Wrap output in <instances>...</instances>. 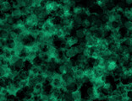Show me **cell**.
<instances>
[{
  "mask_svg": "<svg viewBox=\"0 0 132 101\" xmlns=\"http://www.w3.org/2000/svg\"><path fill=\"white\" fill-rule=\"evenodd\" d=\"M12 9H13L12 4H10L8 0L1 3V12L2 13H8L9 11H12Z\"/></svg>",
  "mask_w": 132,
  "mask_h": 101,
  "instance_id": "obj_1",
  "label": "cell"
},
{
  "mask_svg": "<svg viewBox=\"0 0 132 101\" xmlns=\"http://www.w3.org/2000/svg\"><path fill=\"white\" fill-rule=\"evenodd\" d=\"M21 14H22V17H26L27 15H29L30 13V9L28 7H22L21 9Z\"/></svg>",
  "mask_w": 132,
  "mask_h": 101,
  "instance_id": "obj_20",
  "label": "cell"
},
{
  "mask_svg": "<svg viewBox=\"0 0 132 101\" xmlns=\"http://www.w3.org/2000/svg\"><path fill=\"white\" fill-rule=\"evenodd\" d=\"M78 44L79 45H80L81 46H83V47H86V40L84 39H79V41H78Z\"/></svg>",
  "mask_w": 132,
  "mask_h": 101,
  "instance_id": "obj_25",
  "label": "cell"
},
{
  "mask_svg": "<svg viewBox=\"0 0 132 101\" xmlns=\"http://www.w3.org/2000/svg\"><path fill=\"white\" fill-rule=\"evenodd\" d=\"M57 72L58 73H60L61 75H63L64 74V73H67V69H66V67H64L63 64H60L58 65V67H57Z\"/></svg>",
  "mask_w": 132,
  "mask_h": 101,
  "instance_id": "obj_17",
  "label": "cell"
},
{
  "mask_svg": "<svg viewBox=\"0 0 132 101\" xmlns=\"http://www.w3.org/2000/svg\"><path fill=\"white\" fill-rule=\"evenodd\" d=\"M20 56L18 55V54H16V53H15V52H14V50H12V54H11V56H10V57H9V65L14 64V63L20 59Z\"/></svg>",
  "mask_w": 132,
  "mask_h": 101,
  "instance_id": "obj_8",
  "label": "cell"
},
{
  "mask_svg": "<svg viewBox=\"0 0 132 101\" xmlns=\"http://www.w3.org/2000/svg\"><path fill=\"white\" fill-rule=\"evenodd\" d=\"M66 88H67V91H70V92H74V91L76 90L78 88V86L75 83H66Z\"/></svg>",
  "mask_w": 132,
  "mask_h": 101,
  "instance_id": "obj_12",
  "label": "cell"
},
{
  "mask_svg": "<svg viewBox=\"0 0 132 101\" xmlns=\"http://www.w3.org/2000/svg\"><path fill=\"white\" fill-rule=\"evenodd\" d=\"M74 48H75V50L76 53H77V55H78V54H81V53H83V50H84V49H85V47L81 46V45H79V44L74 45Z\"/></svg>",
  "mask_w": 132,
  "mask_h": 101,
  "instance_id": "obj_21",
  "label": "cell"
},
{
  "mask_svg": "<svg viewBox=\"0 0 132 101\" xmlns=\"http://www.w3.org/2000/svg\"><path fill=\"white\" fill-rule=\"evenodd\" d=\"M20 77L21 79H28L29 78V73L27 70H20Z\"/></svg>",
  "mask_w": 132,
  "mask_h": 101,
  "instance_id": "obj_18",
  "label": "cell"
},
{
  "mask_svg": "<svg viewBox=\"0 0 132 101\" xmlns=\"http://www.w3.org/2000/svg\"><path fill=\"white\" fill-rule=\"evenodd\" d=\"M63 83H64V82H63V76H62V78H53V82L51 83V85H52L53 88H60L63 85Z\"/></svg>",
  "mask_w": 132,
  "mask_h": 101,
  "instance_id": "obj_2",
  "label": "cell"
},
{
  "mask_svg": "<svg viewBox=\"0 0 132 101\" xmlns=\"http://www.w3.org/2000/svg\"><path fill=\"white\" fill-rule=\"evenodd\" d=\"M127 93H128V96H129V99H132V90L127 91Z\"/></svg>",
  "mask_w": 132,
  "mask_h": 101,
  "instance_id": "obj_28",
  "label": "cell"
},
{
  "mask_svg": "<svg viewBox=\"0 0 132 101\" xmlns=\"http://www.w3.org/2000/svg\"><path fill=\"white\" fill-rule=\"evenodd\" d=\"M84 76H85V72H84L83 69H80V68H78L77 70L75 71V73H74L75 78H81Z\"/></svg>",
  "mask_w": 132,
  "mask_h": 101,
  "instance_id": "obj_13",
  "label": "cell"
},
{
  "mask_svg": "<svg viewBox=\"0 0 132 101\" xmlns=\"http://www.w3.org/2000/svg\"><path fill=\"white\" fill-rule=\"evenodd\" d=\"M75 2H80V0H75Z\"/></svg>",
  "mask_w": 132,
  "mask_h": 101,
  "instance_id": "obj_30",
  "label": "cell"
},
{
  "mask_svg": "<svg viewBox=\"0 0 132 101\" xmlns=\"http://www.w3.org/2000/svg\"><path fill=\"white\" fill-rule=\"evenodd\" d=\"M24 46H25V43L23 42H19V43H16V45L15 47L14 48V52L16 53L18 55H21V53L23 52V49H24Z\"/></svg>",
  "mask_w": 132,
  "mask_h": 101,
  "instance_id": "obj_7",
  "label": "cell"
},
{
  "mask_svg": "<svg viewBox=\"0 0 132 101\" xmlns=\"http://www.w3.org/2000/svg\"><path fill=\"white\" fill-rule=\"evenodd\" d=\"M65 55H66V57H69V58H73V57H75L76 55H77V53H76L75 52V48H74V46H72L71 48H69V49H67L65 50Z\"/></svg>",
  "mask_w": 132,
  "mask_h": 101,
  "instance_id": "obj_11",
  "label": "cell"
},
{
  "mask_svg": "<svg viewBox=\"0 0 132 101\" xmlns=\"http://www.w3.org/2000/svg\"><path fill=\"white\" fill-rule=\"evenodd\" d=\"M91 25V23L90 20L87 19V18H86V19H84L83 23H82V26L84 28H89Z\"/></svg>",
  "mask_w": 132,
  "mask_h": 101,
  "instance_id": "obj_23",
  "label": "cell"
},
{
  "mask_svg": "<svg viewBox=\"0 0 132 101\" xmlns=\"http://www.w3.org/2000/svg\"><path fill=\"white\" fill-rule=\"evenodd\" d=\"M108 48L111 50L112 52H116L117 50H118V46H117V45H116L115 44H114V43H112V44H109V45H108Z\"/></svg>",
  "mask_w": 132,
  "mask_h": 101,
  "instance_id": "obj_22",
  "label": "cell"
},
{
  "mask_svg": "<svg viewBox=\"0 0 132 101\" xmlns=\"http://www.w3.org/2000/svg\"><path fill=\"white\" fill-rule=\"evenodd\" d=\"M124 3L127 5H131L132 4V0H124Z\"/></svg>",
  "mask_w": 132,
  "mask_h": 101,
  "instance_id": "obj_29",
  "label": "cell"
},
{
  "mask_svg": "<svg viewBox=\"0 0 132 101\" xmlns=\"http://www.w3.org/2000/svg\"><path fill=\"white\" fill-rule=\"evenodd\" d=\"M47 30V31L49 32L50 34H52V35H54L55 32H56V29H55L54 25H52V26H50L47 30Z\"/></svg>",
  "mask_w": 132,
  "mask_h": 101,
  "instance_id": "obj_24",
  "label": "cell"
},
{
  "mask_svg": "<svg viewBox=\"0 0 132 101\" xmlns=\"http://www.w3.org/2000/svg\"><path fill=\"white\" fill-rule=\"evenodd\" d=\"M63 79L66 83H75V78L73 75L70 74V73H64L63 74Z\"/></svg>",
  "mask_w": 132,
  "mask_h": 101,
  "instance_id": "obj_5",
  "label": "cell"
},
{
  "mask_svg": "<svg viewBox=\"0 0 132 101\" xmlns=\"http://www.w3.org/2000/svg\"><path fill=\"white\" fill-rule=\"evenodd\" d=\"M97 29H99V28L96 26V25H95V24H91L90 27H89V30H91V32H94V31H96V30Z\"/></svg>",
  "mask_w": 132,
  "mask_h": 101,
  "instance_id": "obj_27",
  "label": "cell"
},
{
  "mask_svg": "<svg viewBox=\"0 0 132 101\" xmlns=\"http://www.w3.org/2000/svg\"><path fill=\"white\" fill-rule=\"evenodd\" d=\"M72 98L73 100H82V92L80 88H77L72 92Z\"/></svg>",
  "mask_w": 132,
  "mask_h": 101,
  "instance_id": "obj_6",
  "label": "cell"
},
{
  "mask_svg": "<svg viewBox=\"0 0 132 101\" xmlns=\"http://www.w3.org/2000/svg\"><path fill=\"white\" fill-rule=\"evenodd\" d=\"M75 36L78 38V39H83L84 37H85V33H84V30L83 29H77L75 30Z\"/></svg>",
  "mask_w": 132,
  "mask_h": 101,
  "instance_id": "obj_14",
  "label": "cell"
},
{
  "mask_svg": "<svg viewBox=\"0 0 132 101\" xmlns=\"http://www.w3.org/2000/svg\"><path fill=\"white\" fill-rule=\"evenodd\" d=\"M11 15L14 19H16V20L20 19V18L22 17L21 9H14L11 11Z\"/></svg>",
  "mask_w": 132,
  "mask_h": 101,
  "instance_id": "obj_9",
  "label": "cell"
},
{
  "mask_svg": "<svg viewBox=\"0 0 132 101\" xmlns=\"http://www.w3.org/2000/svg\"><path fill=\"white\" fill-rule=\"evenodd\" d=\"M44 11H46V9L44 7V5H40V6H37V7H35V10H34V13L37 14V15H40L42 13H43Z\"/></svg>",
  "mask_w": 132,
  "mask_h": 101,
  "instance_id": "obj_15",
  "label": "cell"
},
{
  "mask_svg": "<svg viewBox=\"0 0 132 101\" xmlns=\"http://www.w3.org/2000/svg\"><path fill=\"white\" fill-rule=\"evenodd\" d=\"M46 78L43 74H41V73H39V74L36 75V83L37 84H44V83H46Z\"/></svg>",
  "mask_w": 132,
  "mask_h": 101,
  "instance_id": "obj_10",
  "label": "cell"
},
{
  "mask_svg": "<svg viewBox=\"0 0 132 101\" xmlns=\"http://www.w3.org/2000/svg\"><path fill=\"white\" fill-rule=\"evenodd\" d=\"M118 67V64L116 62H108V69L111 72H113Z\"/></svg>",
  "mask_w": 132,
  "mask_h": 101,
  "instance_id": "obj_16",
  "label": "cell"
},
{
  "mask_svg": "<svg viewBox=\"0 0 132 101\" xmlns=\"http://www.w3.org/2000/svg\"><path fill=\"white\" fill-rule=\"evenodd\" d=\"M0 36H1V39L3 40H8L9 36V31L8 30H1V34H0Z\"/></svg>",
  "mask_w": 132,
  "mask_h": 101,
  "instance_id": "obj_19",
  "label": "cell"
},
{
  "mask_svg": "<svg viewBox=\"0 0 132 101\" xmlns=\"http://www.w3.org/2000/svg\"><path fill=\"white\" fill-rule=\"evenodd\" d=\"M78 41H79V39L75 35V36H73V35H68L67 39H66V43H68L71 46H74V45H77Z\"/></svg>",
  "mask_w": 132,
  "mask_h": 101,
  "instance_id": "obj_4",
  "label": "cell"
},
{
  "mask_svg": "<svg viewBox=\"0 0 132 101\" xmlns=\"http://www.w3.org/2000/svg\"><path fill=\"white\" fill-rule=\"evenodd\" d=\"M0 100L1 101L9 100V94H1L0 95Z\"/></svg>",
  "mask_w": 132,
  "mask_h": 101,
  "instance_id": "obj_26",
  "label": "cell"
},
{
  "mask_svg": "<svg viewBox=\"0 0 132 101\" xmlns=\"http://www.w3.org/2000/svg\"><path fill=\"white\" fill-rule=\"evenodd\" d=\"M25 62H26V58L20 57L16 62L14 63V66L17 70H22L25 67Z\"/></svg>",
  "mask_w": 132,
  "mask_h": 101,
  "instance_id": "obj_3",
  "label": "cell"
}]
</instances>
